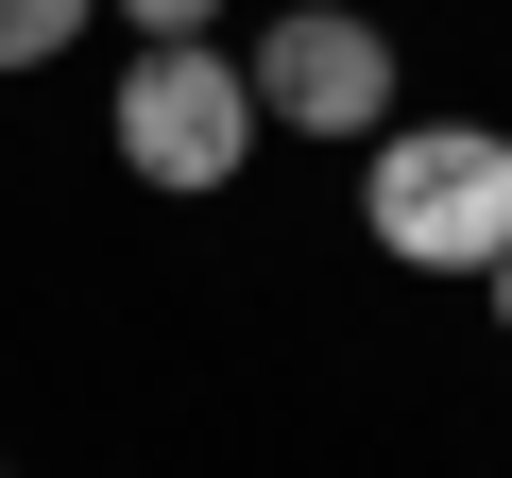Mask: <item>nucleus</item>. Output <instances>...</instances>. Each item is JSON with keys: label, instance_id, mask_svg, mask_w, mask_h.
Returning <instances> with one entry per match:
<instances>
[{"label": "nucleus", "instance_id": "f257e3e1", "mask_svg": "<svg viewBox=\"0 0 512 478\" xmlns=\"http://www.w3.org/2000/svg\"><path fill=\"white\" fill-rule=\"evenodd\" d=\"M359 222H376V257H410V274H495V257H512V137H495V120H410V137H376Z\"/></svg>", "mask_w": 512, "mask_h": 478}, {"label": "nucleus", "instance_id": "f03ea898", "mask_svg": "<svg viewBox=\"0 0 512 478\" xmlns=\"http://www.w3.org/2000/svg\"><path fill=\"white\" fill-rule=\"evenodd\" d=\"M239 154H256V86L205 35H137V69H120V171L137 188H222Z\"/></svg>", "mask_w": 512, "mask_h": 478}, {"label": "nucleus", "instance_id": "7ed1b4c3", "mask_svg": "<svg viewBox=\"0 0 512 478\" xmlns=\"http://www.w3.org/2000/svg\"><path fill=\"white\" fill-rule=\"evenodd\" d=\"M239 86H256V120H291V137H393V35L342 18V0H291Z\"/></svg>", "mask_w": 512, "mask_h": 478}, {"label": "nucleus", "instance_id": "20e7f679", "mask_svg": "<svg viewBox=\"0 0 512 478\" xmlns=\"http://www.w3.org/2000/svg\"><path fill=\"white\" fill-rule=\"evenodd\" d=\"M86 18H103V0H0V69H52Z\"/></svg>", "mask_w": 512, "mask_h": 478}, {"label": "nucleus", "instance_id": "39448f33", "mask_svg": "<svg viewBox=\"0 0 512 478\" xmlns=\"http://www.w3.org/2000/svg\"><path fill=\"white\" fill-rule=\"evenodd\" d=\"M120 18H137V35H205L222 0H120Z\"/></svg>", "mask_w": 512, "mask_h": 478}, {"label": "nucleus", "instance_id": "423d86ee", "mask_svg": "<svg viewBox=\"0 0 512 478\" xmlns=\"http://www.w3.org/2000/svg\"><path fill=\"white\" fill-rule=\"evenodd\" d=\"M478 291H495V325H512V257H495V274H478Z\"/></svg>", "mask_w": 512, "mask_h": 478}]
</instances>
